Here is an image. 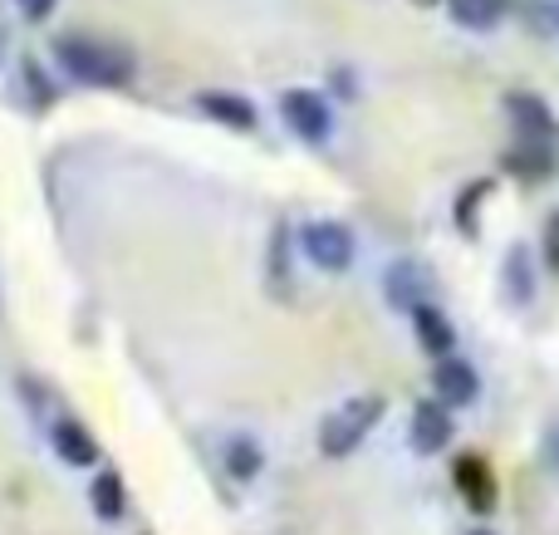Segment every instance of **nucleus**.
<instances>
[{
	"instance_id": "4",
	"label": "nucleus",
	"mask_w": 559,
	"mask_h": 535,
	"mask_svg": "<svg viewBox=\"0 0 559 535\" xmlns=\"http://www.w3.org/2000/svg\"><path fill=\"white\" fill-rule=\"evenodd\" d=\"M280 114H285L289 133L305 138V143H324L329 133H334V118H329V104L319 94H309V88H289L285 98H280Z\"/></svg>"
},
{
	"instance_id": "17",
	"label": "nucleus",
	"mask_w": 559,
	"mask_h": 535,
	"mask_svg": "<svg viewBox=\"0 0 559 535\" xmlns=\"http://www.w3.org/2000/svg\"><path fill=\"white\" fill-rule=\"evenodd\" d=\"M550 265H555V271H559V216H555V222H550Z\"/></svg>"
},
{
	"instance_id": "10",
	"label": "nucleus",
	"mask_w": 559,
	"mask_h": 535,
	"mask_svg": "<svg viewBox=\"0 0 559 535\" xmlns=\"http://www.w3.org/2000/svg\"><path fill=\"white\" fill-rule=\"evenodd\" d=\"M506 5L511 0H447V10L462 29H496L506 20Z\"/></svg>"
},
{
	"instance_id": "3",
	"label": "nucleus",
	"mask_w": 559,
	"mask_h": 535,
	"mask_svg": "<svg viewBox=\"0 0 559 535\" xmlns=\"http://www.w3.org/2000/svg\"><path fill=\"white\" fill-rule=\"evenodd\" d=\"M299 241H305V255L319 271H348L354 265V231L338 222H309Z\"/></svg>"
},
{
	"instance_id": "8",
	"label": "nucleus",
	"mask_w": 559,
	"mask_h": 535,
	"mask_svg": "<svg viewBox=\"0 0 559 535\" xmlns=\"http://www.w3.org/2000/svg\"><path fill=\"white\" fill-rule=\"evenodd\" d=\"M197 104H202L206 118H216V123L236 128V133H251V128H255V108L246 104L241 94H222V88H212V94H202Z\"/></svg>"
},
{
	"instance_id": "14",
	"label": "nucleus",
	"mask_w": 559,
	"mask_h": 535,
	"mask_svg": "<svg viewBox=\"0 0 559 535\" xmlns=\"http://www.w3.org/2000/svg\"><path fill=\"white\" fill-rule=\"evenodd\" d=\"M226 467H231V477L251 482L255 472H261V448H255L251 438H236L231 448H226Z\"/></svg>"
},
{
	"instance_id": "6",
	"label": "nucleus",
	"mask_w": 559,
	"mask_h": 535,
	"mask_svg": "<svg viewBox=\"0 0 559 535\" xmlns=\"http://www.w3.org/2000/svg\"><path fill=\"white\" fill-rule=\"evenodd\" d=\"M432 393L447 403V408H466V403H476V393H481V379H476V369L466 359L442 354L432 369Z\"/></svg>"
},
{
	"instance_id": "2",
	"label": "nucleus",
	"mask_w": 559,
	"mask_h": 535,
	"mask_svg": "<svg viewBox=\"0 0 559 535\" xmlns=\"http://www.w3.org/2000/svg\"><path fill=\"white\" fill-rule=\"evenodd\" d=\"M378 413H383V403H378V399H354V403H344V408H338L334 418L324 423V432H319V442H324L329 457H348V452H354L358 442L368 438V428L378 423Z\"/></svg>"
},
{
	"instance_id": "12",
	"label": "nucleus",
	"mask_w": 559,
	"mask_h": 535,
	"mask_svg": "<svg viewBox=\"0 0 559 535\" xmlns=\"http://www.w3.org/2000/svg\"><path fill=\"white\" fill-rule=\"evenodd\" d=\"M55 448H59V457L74 462V467H88V462L98 457L94 438H88L84 428H74V423H59V428H55Z\"/></svg>"
},
{
	"instance_id": "11",
	"label": "nucleus",
	"mask_w": 559,
	"mask_h": 535,
	"mask_svg": "<svg viewBox=\"0 0 559 535\" xmlns=\"http://www.w3.org/2000/svg\"><path fill=\"white\" fill-rule=\"evenodd\" d=\"M456 482H462V497L472 501L476 511H491L496 507V487H491V472L481 467L476 457H466V462H456Z\"/></svg>"
},
{
	"instance_id": "16",
	"label": "nucleus",
	"mask_w": 559,
	"mask_h": 535,
	"mask_svg": "<svg viewBox=\"0 0 559 535\" xmlns=\"http://www.w3.org/2000/svg\"><path fill=\"white\" fill-rule=\"evenodd\" d=\"M15 5H20V10H25V15H29V20H45V15H49V10H55V0H15Z\"/></svg>"
},
{
	"instance_id": "15",
	"label": "nucleus",
	"mask_w": 559,
	"mask_h": 535,
	"mask_svg": "<svg viewBox=\"0 0 559 535\" xmlns=\"http://www.w3.org/2000/svg\"><path fill=\"white\" fill-rule=\"evenodd\" d=\"M94 511H98V516H104V521H114L118 511H123V482H118L114 472L94 482Z\"/></svg>"
},
{
	"instance_id": "9",
	"label": "nucleus",
	"mask_w": 559,
	"mask_h": 535,
	"mask_svg": "<svg viewBox=\"0 0 559 535\" xmlns=\"http://www.w3.org/2000/svg\"><path fill=\"white\" fill-rule=\"evenodd\" d=\"M413 324H417V344H423L427 354H452V344H456V330H452V320H447L442 310H432V305H417L413 310Z\"/></svg>"
},
{
	"instance_id": "5",
	"label": "nucleus",
	"mask_w": 559,
	"mask_h": 535,
	"mask_svg": "<svg viewBox=\"0 0 559 535\" xmlns=\"http://www.w3.org/2000/svg\"><path fill=\"white\" fill-rule=\"evenodd\" d=\"M506 118L515 123V138H521V143L555 147L559 123H555L550 108H545V98H535V94H506Z\"/></svg>"
},
{
	"instance_id": "13",
	"label": "nucleus",
	"mask_w": 559,
	"mask_h": 535,
	"mask_svg": "<svg viewBox=\"0 0 559 535\" xmlns=\"http://www.w3.org/2000/svg\"><path fill=\"white\" fill-rule=\"evenodd\" d=\"M388 300L393 305H423V271H417V265H393V271H388Z\"/></svg>"
},
{
	"instance_id": "7",
	"label": "nucleus",
	"mask_w": 559,
	"mask_h": 535,
	"mask_svg": "<svg viewBox=\"0 0 559 535\" xmlns=\"http://www.w3.org/2000/svg\"><path fill=\"white\" fill-rule=\"evenodd\" d=\"M447 442H452V413L442 408V399L423 403V408L413 413V448L417 452H442Z\"/></svg>"
},
{
	"instance_id": "1",
	"label": "nucleus",
	"mask_w": 559,
	"mask_h": 535,
	"mask_svg": "<svg viewBox=\"0 0 559 535\" xmlns=\"http://www.w3.org/2000/svg\"><path fill=\"white\" fill-rule=\"evenodd\" d=\"M55 55L64 64V74L74 84H94V88H123L133 79V55H123L118 45H104V39L88 35H64L55 39Z\"/></svg>"
},
{
	"instance_id": "18",
	"label": "nucleus",
	"mask_w": 559,
	"mask_h": 535,
	"mask_svg": "<svg viewBox=\"0 0 559 535\" xmlns=\"http://www.w3.org/2000/svg\"><path fill=\"white\" fill-rule=\"evenodd\" d=\"M476 535H486V531H476Z\"/></svg>"
}]
</instances>
